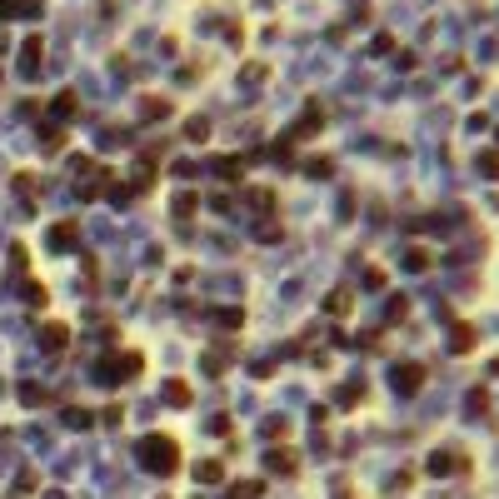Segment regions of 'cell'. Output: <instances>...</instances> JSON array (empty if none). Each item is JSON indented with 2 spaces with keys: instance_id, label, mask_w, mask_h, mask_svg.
I'll return each mask as SVG.
<instances>
[{
  "instance_id": "obj_1",
  "label": "cell",
  "mask_w": 499,
  "mask_h": 499,
  "mask_svg": "<svg viewBox=\"0 0 499 499\" xmlns=\"http://www.w3.org/2000/svg\"><path fill=\"white\" fill-rule=\"evenodd\" d=\"M135 460L150 469V474H160V480H170V474H180V445H175V434H140L135 440Z\"/></svg>"
},
{
  "instance_id": "obj_2",
  "label": "cell",
  "mask_w": 499,
  "mask_h": 499,
  "mask_svg": "<svg viewBox=\"0 0 499 499\" xmlns=\"http://www.w3.org/2000/svg\"><path fill=\"white\" fill-rule=\"evenodd\" d=\"M465 469H469V460L460 449H434L429 465H425V474H434V480H445V474H465Z\"/></svg>"
},
{
  "instance_id": "obj_3",
  "label": "cell",
  "mask_w": 499,
  "mask_h": 499,
  "mask_svg": "<svg viewBox=\"0 0 499 499\" xmlns=\"http://www.w3.org/2000/svg\"><path fill=\"white\" fill-rule=\"evenodd\" d=\"M394 389H400L405 400H409V394H420V389H425V365H414V360L394 365Z\"/></svg>"
},
{
  "instance_id": "obj_4",
  "label": "cell",
  "mask_w": 499,
  "mask_h": 499,
  "mask_svg": "<svg viewBox=\"0 0 499 499\" xmlns=\"http://www.w3.org/2000/svg\"><path fill=\"white\" fill-rule=\"evenodd\" d=\"M65 345H70V325H60V320L40 325V349L45 355H65Z\"/></svg>"
},
{
  "instance_id": "obj_5",
  "label": "cell",
  "mask_w": 499,
  "mask_h": 499,
  "mask_svg": "<svg viewBox=\"0 0 499 499\" xmlns=\"http://www.w3.org/2000/svg\"><path fill=\"white\" fill-rule=\"evenodd\" d=\"M80 245V220H60V225H50V250H75Z\"/></svg>"
},
{
  "instance_id": "obj_6",
  "label": "cell",
  "mask_w": 499,
  "mask_h": 499,
  "mask_svg": "<svg viewBox=\"0 0 499 499\" xmlns=\"http://www.w3.org/2000/svg\"><path fill=\"white\" fill-rule=\"evenodd\" d=\"M265 465H269V474H280V480H289V474L300 469L295 449H269V454H265Z\"/></svg>"
},
{
  "instance_id": "obj_7",
  "label": "cell",
  "mask_w": 499,
  "mask_h": 499,
  "mask_svg": "<svg viewBox=\"0 0 499 499\" xmlns=\"http://www.w3.org/2000/svg\"><path fill=\"white\" fill-rule=\"evenodd\" d=\"M160 394H165V405H175V409H185V405L195 400V389L185 385V380H165V389H160Z\"/></svg>"
},
{
  "instance_id": "obj_8",
  "label": "cell",
  "mask_w": 499,
  "mask_h": 499,
  "mask_svg": "<svg viewBox=\"0 0 499 499\" xmlns=\"http://www.w3.org/2000/svg\"><path fill=\"white\" fill-rule=\"evenodd\" d=\"M195 485H225V460H200L195 465Z\"/></svg>"
},
{
  "instance_id": "obj_9",
  "label": "cell",
  "mask_w": 499,
  "mask_h": 499,
  "mask_svg": "<svg viewBox=\"0 0 499 499\" xmlns=\"http://www.w3.org/2000/svg\"><path fill=\"white\" fill-rule=\"evenodd\" d=\"M325 309H329V315H335V320H345L349 315V309H355V295H349V289L340 285V289H329V300H325Z\"/></svg>"
},
{
  "instance_id": "obj_10",
  "label": "cell",
  "mask_w": 499,
  "mask_h": 499,
  "mask_svg": "<svg viewBox=\"0 0 499 499\" xmlns=\"http://www.w3.org/2000/svg\"><path fill=\"white\" fill-rule=\"evenodd\" d=\"M170 210H175V220H190V215L200 210V195H195V190H180V195H175V205H170Z\"/></svg>"
},
{
  "instance_id": "obj_11",
  "label": "cell",
  "mask_w": 499,
  "mask_h": 499,
  "mask_svg": "<svg viewBox=\"0 0 499 499\" xmlns=\"http://www.w3.org/2000/svg\"><path fill=\"white\" fill-rule=\"evenodd\" d=\"M405 269L425 275V269H429V250H425V245H409V250H405Z\"/></svg>"
},
{
  "instance_id": "obj_12",
  "label": "cell",
  "mask_w": 499,
  "mask_h": 499,
  "mask_svg": "<svg viewBox=\"0 0 499 499\" xmlns=\"http://www.w3.org/2000/svg\"><path fill=\"white\" fill-rule=\"evenodd\" d=\"M449 349H454V355H469V349H474V325H454Z\"/></svg>"
},
{
  "instance_id": "obj_13",
  "label": "cell",
  "mask_w": 499,
  "mask_h": 499,
  "mask_svg": "<svg viewBox=\"0 0 499 499\" xmlns=\"http://www.w3.org/2000/svg\"><path fill=\"white\" fill-rule=\"evenodd\" d=\"M40 55H45V45H40V35H30L26 45H20V65L35 70V65H40Z\"/></svg>"
},
{
  "instance_id": "obj_14",
  "label": "cell",
  "mask_w": 499,
  "mask_h": 499,
  "mask_svg": "<svg viewBox=\"0 0 499 499\" xmlns=\"http://www.w3.org/2000/svg\"><path fill=\"white\" fill-rule=\"evenodd\" d=\"M15 195H20V200H26V205H35V195H40V185H35V175H30V170H20V175H15Z\"/></svg>"
},
{
  "instance_id": "obj_15",
  "label": "cell",
  "mask_w": 499,
  "mask_h": 499,
  "mask_svg": "<svg viewBox=\"0 0 499 499\" xmlns=\"http://www.w3.org/2000/svg\"><path fill=\"white\" fill-rule=\"evenodd\" d=\"M65 425H70V429H90V425H95V414H90L85 405H70V409H65Z\"/></svg>"
},
{
  "instance_id": "obj_16",
  "label": "cell",
  "mask_w": 499,
  "mask_h": 499,
  "mask_svg": "<svg viewBox=\"0 0 499 499\" xmlns=\"http://www.w3.org/2000/svg\"><path fill=\"white\" fill-rule=\"evenodd\" d=\"M265 494V480H240V485H230V499H260Z\"/></svg>"
},
{
  "instance_id": "obj_17",
  "label": "cell",
  "mask_w": 499,
  "mask_h": 499,
  "mask_svg": "<svg viewBox=\"0 0 499 499\" xmlns=\"http://www.w3.org/2000/svg\"><path fill=\"white\" fill-rule=\"evenodd\" d=\"M26 305H30V309H45V305H50V289L40 285V280H30V285H26Z\"/></svg>"
},
{
  "instance_id": "obj_18",
  "label": "cell",
  "mask_w": 499,
  "mask_h": 499,
  "mask_svg": "<svg viewBox=\"0 0 499 499\" xmlns=\"http://www.w3.org/2000/svg\"><path fill=\"white\" fill-rule=\"evenodd\" d=\"M200 365H205V374H225V365H230V355H225V349H210V355H205Z\"/></svg>"
},
{
  "instance_id": "obj_19",
  "label": "cell",
  "mask_w": 499,
  "mask_h": 499,
  "mask_svg": "<svg viewBox=\"0 0 499 499\" xmlns=\"http://www.w3.org/2000/svg\"><path fill=\"white\" fill-rule=\"evenodd\" d=\"M20 405H45V389H40V385H20Z\"/></svg>"
},
{
  "instance_id": "obj_20",
  "label": "cell",
  "mask_w": 499,
  "mask_h": 499,
  "mask_svg": "<svg viewBox=\"0 0 499 499\" xmlns=\"http://www.w3.org/2000/svg\"><path fill=\"white\" fill-rule=\"evenodd\" d=\"M265 440H269V445L289 440V425H285V420H269V425H265Z\"/></svg>"
},
{
  "instance_id": "obj_21",
  "label": "cell",
  "mask_w": 499,
  "mask_h": 499,
  "mask_svg": "<svg viewBox=\"0 0 499 499\" xmlns=\"http://www.w3.org/2000/svg\"><path fill=\"white\" fill-rule=\"evenodd\" d=\"M55 115H60V120H70V115H75V95H70V90H65V95H55Z\"/></svg>"
},
{
  "instance_id": "obj_22",
  "label": "cell",
  "mask_w": 499,
  "mask_h": 499,
  "mask_svg": "<svg viewBox=\"0 0 499 499\" xmlns=\"http://www.w3.org/2000/svg\"><path fill=\"white\" fill-rule=\"evenodd\" d=\"M250 205H255L260 215H269V210H275V195H269V190H255V195H250Z\"/></svg>"
},
{
  "instance_id": "obj_23",
  "label": "cell",
  "mask_w": 499,
  "mask_h": 499,
  "mask_svg": "<svg viewBox=\"0 0 499 499\" xmlns=\"http://www.w3.org/2000/svg\"><path fill=\"white\" fill-rule=\"evenodd\" d=\"M215 320H220L225 329H240V325H245V309H220V315H215Z\"/></svg>"
},
{
  "instance_id": "obj_24",
  "label": "cell",
  "mask_w": 499,
  "mask_h": 499,
  "mask_svg": "<svg viewBox=\"0 0 499 499\" xmlns=\"http://www.w3.org/2000/svg\"><path fill=\"white\" fill-rule=\"evenodd\" d=\"M360 400H365V385H345V389H340V405H345V409L360 405Z\"/></svg>"
},
{
  "instance_id": "obj_25",
  "label": "cell",
  "mask_w": 499,
  "mask_h": 499,
  "mask_svg": "<svg viewBox=\"0 0 499 499\" xmlns=\"http://www.w3.org/2000/svg\"><path fill=\"white\" fill-rule=\"evenodd\" d=\"M170 115V100H150V105H145V120H165Z\"/></svg>"
},
{
  "instance_id": "obj_26",
  "label": "cell",
  "mask_w": 499,
  "mask_h": 499,
  "mask_svg": "<svg viewBox=\"0 0 499 499\" xmlns=\"http://www.w3.org/2000/svg\"><path fill=\"white\" fill-rule=\"evenodd\" d=\"M40 140H45V150H50V155L60 150V145H65V140H60V130H55V125H45V130H40Z\"/></svg>"
},
{
  "instance_id": "obj_27",
  "label": "cell",
  "mask_w": 499,
  "mask_h": 499,
  "mask_svg": "<svg viewBox=\"0 0 499 499\" xmlns=\"http://www.w3.org/2000/svg\"><path fill=\"white\" fill-rule=\"evenodd\" d=\"M185 135H190V140H205V135H210V125H205V120H190V125H185Z\"/></svg>"
},
{
  "instance_id": "obj_28",
  "label": "cell",
  "mask_w": 499,
  "mask_h": 499,
  "mask_svg": "<svg viewBox=\"0 0 499 499\" xmlns=\"http://www.w3.org/2000/svg\"><path fill=\"white\" fill-rule=\"evenodd\" d=\"M365 289H385V269H365Z\"/></svg>"
},
{
  "instance_id": "obj_29",
  "label": "cell",
  "mask_w": 499,
  "mask_h": 499,
  "mask_svg": "<svg viewBox=\"0 0 499 499\" xmlns=\"http://www.w3.org/2000/svg\"><path fill=\"white\" fill-rule=\"evenodd\" d=\"M100 420H105V425H120V420H125V405H105V414H100Z\"/></svg>"
},
{
  "instance_id": "obj_30",
  "label": "cell",
  "mask_w": 499,
  "mask_h": 499,
  "mask_svg": "<svg viewBox=\"0 0 499 499\" xmlns=\"http://www.w3.org/2000/svg\"><path fill=\"white\" fill-rule=\"evenodd\" d=\"M305 170H309V175H329V170H335V160H309Z\"/></svg>"
},
{
  "instance_id": "obj_31",
  "label": "cell",
  "mask_w": 499,
  "mask_h": 499,
  "mask_svg": "<svg viewBox=\"0 0 499 499\" xmlns=\"http://www.w3.org/2000/svg\"><path fill=\"white\" fill-rule=\"evenodd\" d=\"M480 165H485V170L499 180V150H489V155H480Z\"/></svg>"
},
{
  "instance_id": "obj_32",
  "label": "cell",
  "mask_w": 499,
  "mask_h": 499,
  "mask_svg": "<svg viewBox=\"0 0 499 499\" xmlns=\"http://www.w3.org/2000/svg\"><path fill=\"white\" fill-rule=\"evenodd\" d=\"M405 315H409V300L400 295V300H394V305H389V320H405Z\"/></svg>"
},
{
  "instance_id": "obj_33",
  "label": "cell",
  "mask_w": 499,
  "mask_h": 499,
  "mask_svg": "<svg viewBox=\"0 0 499 499\" xmlns=\"http://www.w3.org/2000/svg\"><path fill=\"white\" fill-rule=\"evenodd\" d=\"M30 0H0V15H15V10H26Z\"/></svg>"
},
{
  "instance_id": "obj_34",
  "label": "cell",
  "mask_w": 499,
  "mask_h": 499,
  "mask_svg": "<svg viewBox=\"0 0 499 499\" xmlns=\"http://www.w3.org/2000/svg\"><path fill=\"white\" fill-rule=\"evenodd\" d=\"M45 499H70V494H65V489H50V494H45Z\"/></svg>"
},
{
  "instance_id": "obj_35",
  "label": "cell",
  "mask_w": 499,
  "mask_h": 499,
  "mask_svg": "<svg viewBox=\"0 0 499 499\" xmlns=\"http://www.w3.org/2000/svg\"><path fill=\"white\" fill-rule=\"evenodd\" d=\"M489 369H494V374H499V360H489Z\"/></svg>"
},
{
  "instance_id": "obj_36",
  "label": "cell",
  "mask_w": 499,
  "mask_h": 499,
  "mask_svg": "<svg viewBox=\"0 0 499 499\" xmlns=\"http://www.w3.org/2000/svg\"><path fill=\"white\" fill-rule=\"evenodd\" d=\"M160 499H170V494H160Z\"/></svg>"
}]
</instances>
